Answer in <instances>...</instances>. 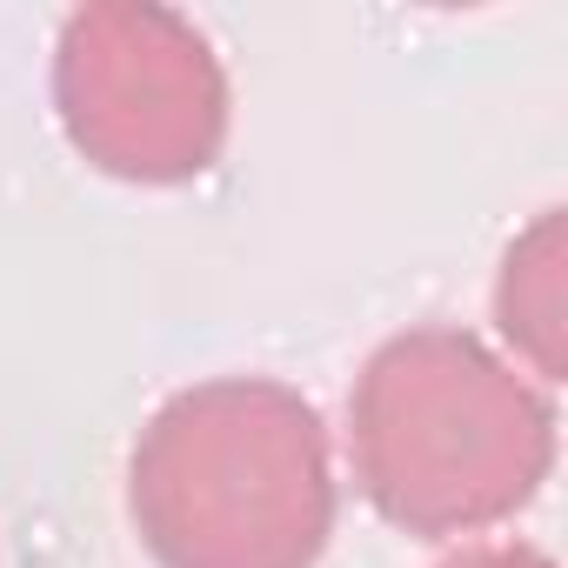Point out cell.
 <instances>
[{
  "mask_svg": "<svg viewBox=\"0 0 568 568\" xmlns=\"http://www.w3.org/2000/svg\"><path fill=\"white\" fill-rule=\"evenodd\" d=\"M328 515L322 422L274 382L181 395L134 448V521L168 568H308Z\"/></svg>",
  "mask_w": 568,
  "mask_h": 568,
  "instance_id": "cell-1",
  "label": "cell"
},
{
  "mask_svg": "<svg viewBox=\"0 0 568 568\" xmlns=\"http://www.w3.org/2000/svg\"><path fill=\"white\" fill-rule=\"evenodd\" d=\"M61 101L74 141L121 174H187L221 141L214 61L174 14H81L61 48Z\"/></svg>",
  "mask_w": 568,
  "mask_h": 568,
  "instance_id": "cell-3",
  "label": "cell"
},
{
  "mask_svg": "<svg viewBox=\"0 0 568 568\" xmlns=\"http://www.w3.org/2000/svg\"><path fill=\"white\" fill-rule=\"evenodd\" d=\"M368 495L422 535L521 508L548 468L541 402L462 335H408L375 355L355 402Z\"/></svg>",
  "mask_w": 568,
  "mask_h": 568,
  "instance_id": "cell-2",
  "label": "cell"
},
{
  "mask_svg": "<svg viewBox=\"0 0 568 568\" xmlns=\"http://www.w3.org/2000/svg\"><path fill=\"white\" fill-rule=\"evenodd\" d=\"M455 568H548V561H535V555H468Z\"/></svg>",
  "mask_w": 568,
  "mask_h": 568,
  "instance_id": "cell-4",
  "label": "cell"
}]
</instances>
